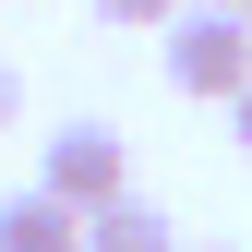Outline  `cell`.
<instances>
[{"mask_svg":"<svg viewBox=\"0 0 252 252\" xmlns=\"http://www.w3.org/2000/svg\"><path fill=\"white\" fill-rule=\"evenodd\" d=\"M96 12H108V24H156V36H168V24L192 12V0H96Z\"/></svg>","mask_w":252,"mask_h":252,"instance_id":"obj_5","label":"cell"},{"mask_svg":"<svg viewBox=\"0 0 252 252\" xmlns=\"http://www.w3.org/2000/svg\"><path fill=\"white\" fill-rule=\"evenodd\" d=\"M0 252H84V204H60L48 180L36 192H0Z\"/></svg>","mask_w":252,"mask_h":252,"instance_id":"obj_3","label":"cell"},{"mask_svg":"<svg viewBox=\"0 0 252 252\" xmlns=\"http://www.w3.org/2000/svg\"><path fill=\"white\" fill-rule=\"evenodd\" d=\"M204 252H228V240H204Z\"/></svg>","mask_w":252,"mask_h":252,"instance_id":"obj_9","label":"cell"},{"mask_svg":"<svg viewBox=\"0 0 252 252\" xmlns=\"http://www.w3.org/2000/svg\"><path fill=\"white\" fill-rule=\"evenodd\" d=\"M228 120H240V156H252V84H240V96H228Z\"/></svg>","mask_w":252,"mask_h":252,"instance_id":"obj_6","label":"cell"},{"mask_svg":"<svg viewBox=\"0 0 252 252\" xmlns=\"http://www.w3.org/2000/svg\"><path fill=\"white\" fill-rule=\"evenodd\" d=\"M36 180H48L60 204H84V216H96V204H120V192H132V144H120L108 120H60Z\"/></svg>","mask_w":252,"mask_h":252,"instance_id":"obj_2","label":"cell"},{"mask_svg":"<svg viewBox=\"0 0 252 252\" xmlns=\"http://www.w3.org/2000/svg\"><path fill=\"white\" fill-rule=\"evenodd\" d=\"M84 252H180V228H168V204L120 192V204H96V216H84Z\"/></svg>","mask_w":252,"mask_h":252,"instance_id":"obj_4","label":"cell"},{"mask_svg":"<svg viewBox=\"0 0 252 252\" xmlns=\"http://www.w3.org/2000/svg\"><path fill=\"white\" fill-rule=\"evenodd\" d=\"M0 132H12V60H0Z\"/></svg>","mask_w":252,"mask_h":252,"instance_id":"obj_7","label":"cell"},{"mask_svg":"<svg viewBox=\"0 0 252 252\" xmlns=\"http://www.w3.org/2000/svg\"><path fill=\"white\" fill-rule=\"evenodd\" d=\"M168 84L228 108L240 84H252V12H216V0H192V12L168 24Z\"/></svg>","mask_w":252,"mask_h":252,"instance_id":"obj_1","label":"cell"},{"mask_svg":"<svg viewBox=\"0 0 252 252\" xmlns=\"http://www.w3.org/2000/svg\"><path fill=\"white\" fill-rule=\"evenodd\" d=\"M216 12H252V0H216Z\"/></svg>","mask_w":252,"mask_h":252,"instance_id":"obj_8","label":"cell"}]
</instances>
